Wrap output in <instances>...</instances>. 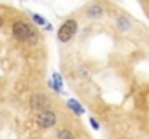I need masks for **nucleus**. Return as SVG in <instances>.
Masks as SVG:
<instances>
[{
	"label": "nucleus",
	"mask_w": 149,
	"mask_h": 139,
	"mask_svg": "<svg viewBox=\"0 0 149 139\" xmlns=\"http://www.w3.org/2000/svg\"><path fill=\"white\" fill-rule=\"evenodd\" d=\"M101 15H103V7L99 6V4H93L87 10V16L88 17H100Z\"/></svg>",
	"instance_id": "7"
},
{
	"label": "nucleus",
	"mask_w": 149,
	"mask_h": 139,
	"mask_svg": "<svg viewBox=\"0 0 149 139\" xmlns=\"http://www.w3.org/2000/svg\"><path fill=\"white\" fill-rule=\"evenodd\" d=\"M67 106H68L75 115H84V113H86V110H84V107L81 106V103H80L78 100H75V98H70V100L67 101Z\"/></svg>",
	"instance_id": "6"
},
{
	"label": "nucleus",
	"mask_w": 149,
	"mask_h": 139,
	"mask_svg": "<svg viewBox=\"0 0 149 139\" xmlns=\"http://www.w3.org/2000/svg\"><path fill=\"white\" fill-rule=\"evenodd\" d=\"M62 84H64V81H62L61 74H59V73H54V74H52V81L49 83V86L55 92L61 93L62 92Z\"/></svg>",
	"instance_id": "5"
},
{
	"label": "nucleus",
	"mask_w": 149,
	"mask_h": 139,
	"mask_svg": "<svg viewBox=\"0 0 149 139\" xmlns=\"http://www.w3.org/2000/svg\"><path fill=\"white\" fill-rule=\"evenodd\" d=\"M31 106H32V109H35V110L45 112V109L49 106V100H48V97H45L44 94H35V96L31 98Z\"/></svg>",
	"instance_id": "4"
},
{
	"label": "nucleus",
	"mask_w": 149,
	"mask_h": 139,
	"mask_svg": "<svg viewBox=\"0 0 149 139\" xmlns=\"http://www.w3.org/2000/svg\"><path fill=\"white\" fill-rule=\"evenodd\" d=\"M32 19H33V22H35L36 25H45V23H47V20H45L42 16H39V15H32Z\"/></svg>",
	"instance_id": "10"
},
{
	"label": "nucleus",
	"mask_w": 149,
	"mask_h": 139,
	"mask_svg": "<svg viewBox=\"0 0 149 139\" xmlns=\"http://www.w3.org/2000/svg\"><path fill=\"white\" fill-rule=\"evenodd\" d=\"M58 139H75V138H74V135H72L68 129H62V131H59V133H58Z\"/></svg>",
	"instance_id": "9"
},
{
	"label": "nucleus",
	"mask_w": 149,
	"mask_h": 139,
	"mask_svg": "<svg viewBox=\"0 0 149 139\" xmlns=\"http://www.w3.org/2000/svg\"><path fill=\"white\" fill-rule=\"evenodd\" d=\"M90 123H91V126H93V129L94 131H99V123H97V120L94 119V117H90Z\"/></svg>",
	"instance_id": "11"
},
{
	"label": "nucleus",
	"mask_w": 149,
	"mask_h": 139,
	"mask_svg": "<svg viewBox=\"0 0 149 139\" xmlns=\"http://www.w3.org/2000/svg\"><path fill=\"white\" fill-rule=\"evenodd\" d=\"M77 28H78V26H77V22H75L74 19L67 20V22L62 23L61 28L58 29V39H59L61 42H68V41L75 35Z\"/></svg>",
	"instance_id": "2"
},
{
	"label": "nucleus",
	"mask_w": 149,
	"mask_h": 139,
	"mask_svg": "<svg viewBox=\"0 0 149 139\" xmlns=\"http://www.w3.org/2000/svg\"><path fill=\"white\" fill-rule=\"evenodd\" d=\"M117 26H119L122 31H126V29L130 28V22H129V19H126L125 16H120V17L117 19Z\"/></svg>",
	"instance_id": "8"
},
{
	"label": "nucleus",
	"mask_w": 149,
	"mask_h": 139,
	"mask_svg": "<svg viewBox=\"0 0 149 139\" xmlns=\"http://www.w3.org/2000/svg\"><path fill=\"white\" fill-rule=\"evenodd\" d=\"M1 25H3V19L0 17V26H1Z\"/></svg>",
	"instance_id": "12"
},
{
	"label": "nucleus",
	"mask_w": 149,
	"mask_h": 139,
	"mask_svg": "<svg viewBox=\"0 0 149 139\" xmlns=\"http://www.w3.org/2000/svg\"><path fill=\"white\" fill-rule=\"evenodd\" d=\"M55 122H56V116L54 112H49V110L41 112L36 116V123L39 128H51L55 125Z\"/></svg>",
	"instance_id": "3"
},
{
	"label": "nucleus",
	"mask_w": 149,
	"mask_h": 139,
	"mask_svg": "<svg viewBox=\"0 0 149 139\" xmlns=\"http://www.w3.org/2000/svg\"><path fill=\"white\" fill-rule=\"evenodd\" d=\"M12 31L15 38L19 41H31L32 38H35V31L25 22H15Z\"/></svg>",
	"instance_id": "1"
}]
</instances>
